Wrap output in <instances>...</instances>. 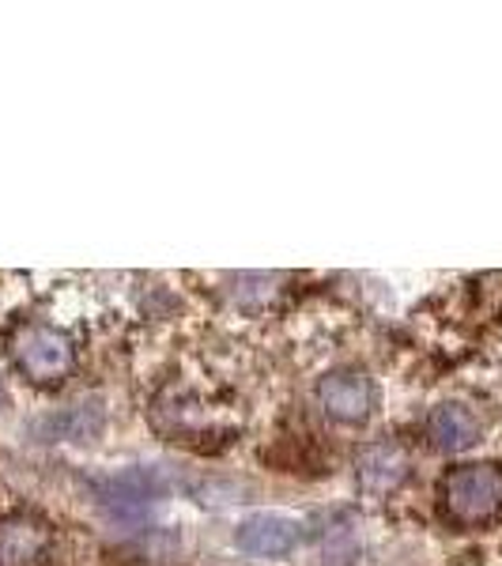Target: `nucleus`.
I'll return each instance as SVG.
<instances>
[{"label": "nucleus", "mask_w": 502, "mask_h": 566, "mask_svg": "<svg viewBox=\"0 0 502 566\" xmlns=\"http://www.w3.org/2000/svg\"><path fill=\"white\" fill-rule=\"evenodd\" d=\"M12 359L31 381H57L76 363L72 340L50 325H20L12 336Z\"/></svg>", "instance_id": "nucleus-1"}, {"label": "nucleus", "mask_w": 502, "mask_h": 566, "mask_svg": "<svg viewBox=\"0 0 502 566\" xmlns=\"http://www.w3.org/2000/svg\"><path fill=\"white\" fill-rule=\"evenodd\" d=\"M442 499L458 522H488L502 502V476L491 464H464L446 476Z\"/></svg>", "instance_id": "nucleus-2"}, {"label": "nucleus", "mask_w": 502, "mask_h": 566, "mask_svg": "<svg viewBox=\"0 0 502 566\" xmlns=\"http://www.w3.org/2000/svg\"><path fill=\"white\" fill-rule=\"evenodd\" d=\"M95 488L106 514L122 517V522H136V517L148 514V506L163 499V480L151 469H125L117 476L98 480Z\"/></svg>", "instance_id": "nucleus-3"}, {"label": "nucleus", "mask_w": 502, "mask_h": 566, "mask_svg": "<svg viewBox=\"0 0 502 566\" xmlns=\"http://www.w3.org/2000/svg\"><path fill=\"white\" fill-rule=\"evenodd\" d=\"M317 397H322V408L341 423H363L374 408V386L367 374L359 370H333L322 378L317 386Z\"/></svg>", "instance_id": "nucleus-4"}, {"label": "nucleus", "mask_w": 502, "mask_h": 566, "mask_svg": "<svg viewBox=\"0 0 502 566\" xmlns=\"http://www.w3.org/2000/svg\"><path fill=\"white\" fill-rule=\"evenodd\" d=\"M234 544H239L245 555L280 559V555H291L299 547V525L284 514H253L239 525Z\"/></svg>", "instance_id": "nucleus-5"}, {"label": "nucleus", "mask_w": 502, "mask_h": 566, "mask_svg": "<svg viewBox=\"0 0 502 566\" xmlns=\"http://www.w3.org/2000/svg\"><path fill=\"white\" fill-rule=\"evenodd\" d=\"M427 434H431V442L438 450L461 453L480 438V423L464 405H438L431 419H427Z\"/></svg>", "instance_id": "nucleus-6"}, {"label": "nucleus", "mask_w": 502, "mask_h": 566, "mask_svg": "<svg viewBox=\"0 0 502 566\" xmlns=\"http://www.w3.org/2000/svg\"><path fill=\"white\" fill-rule=\"evenodd\" d=\"M405 469H408L405 453H400L397 446H389V442L370 446V450L359 458V476H363V483H367V491L397 488L400 476H405Z\"/></svg>", "instance_id": "nucleus-7"}, {"label": "nucleus", "mask_w": 502, "mask_h": 566, "mask_svg": "<svg viewBox=\"0 0 502 566\" xmlns=\"http://www.w3.org/2000/svg\"><path fill=\"white\" fill-rule=\"evenodd\" d=\"M45 547V533L39 525H0V566H27L31 559H39V552Z\"/></svg>", "instance_id": "nucleus-8"}]
</instances>
